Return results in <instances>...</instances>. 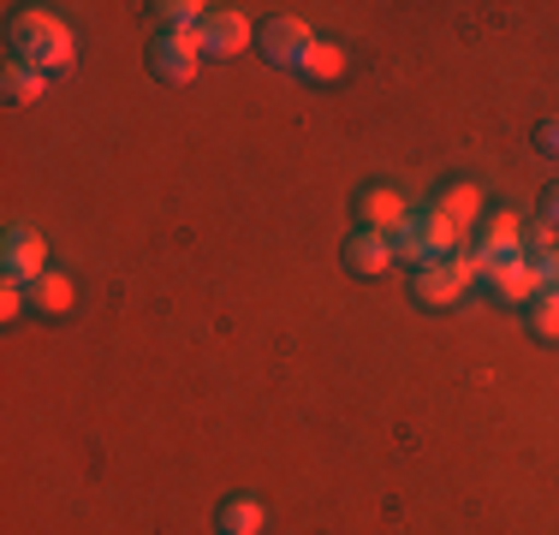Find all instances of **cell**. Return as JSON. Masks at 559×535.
Masks as SVG:
<instances>
[{
  "label": "cell",
  "instance_id": "cell-1",
  "mask_svg": "<svg viewBox=\"0 0 559 535\" xmlns=\"http://www.w3.org/2000/svg\"><path fill=\"white\" fill-rule=\"evenodd\" d=\"M7 54H12V66H31V72H66L72 66V31L55 19V12H19V19L7 24Z\"/></svg>",
  "mask_w": 559,
  "mask_h": 535
},
{
  "label": "cell",
  "instance_id": "cell-2",
  "mask_svg": "<svg viewBox=\"0 0 559 535\" xmlns=\"http://www.w3.org/2000/svg\"><path fill=\"white\" fill-rule=\"evenodd\" d=\"M476 280H483L476 250H452V257H435V262H423L417 274H411V298H417L423 310H452Z\"/></svg>",
  "mask_w": 559,
  "mask_h": 535
},
{
  "label": "cell",
  "instance_id": "cell-3",
  "mask_svg": "<svg viewBox=\"0 0 559 535\" xmlns=\"http://www.w3.org/2000/svg\"><path fill=\"white\" fill-rule=\"evenodd\" d=\"M459 245H464V233H459V226H452L435 203L411 209V221L393 233V257H405V262H417V268L435 262V257H452Z\"/></svg>",
  "mask_w": 559,
  "mask_h": 535
},
{
  "label": "cell",
  "instance_id": "cell-4",
  "mask_svg": "<svg viewBox=\"0 0 559 535\" xmlns=\"http://www.w3.org/2000/svg\"><path fill=\"white\" fill-rule=\"evenodd\" d=\"M203 43H197V31H155L150 36V72L162 78V84H191L197 72H203Z\"/></svg>",
  "mask_w": 559,
  "mask_h": 535
},
{
  "label": "cell",
  "instance_id": "cell-5",
  "mask_svg": "<svg viewBox=\"0 0 559 535\" xmlns=\"http://www.w3.org/2000/svg\"><path fill=\"white\" fill-rule=\"evenodd\" d=\"M0 274L12 286H36L48 274V238L36 226H7V245H0Z\"/></svg>",
  "mask_w": 559,
  "mask_h": 535
},
{
  "label": "cell",
  "instance_id": "cell-6",
  "mask_svg": "<svg viewBox=\"0 0 559 535\" xmlns=\"http://www.w3.org/2000/svg\"><path fill=\"white\" fill-rule=\"evenodd\" d=\"M476 262L495 268V262H512L518 250H524V221H518L512 209H488L483 221H476Z\"/></svg>",
  "mask_w": 559,
  "mask_h": 535
},
{
  "label": "cell",
  "instance_id": "cell-7",
  "mask_svg": "<svg viewBox=\"0 0 559 535\" xmlns=\"http://www.w3.org/2000/svg\"><path fill=\"white\" fill-rule=\"evenodd\" d=\"M262 54H269V66L304 72V60L316 54V31H310L304 19H274L269 31H262Z\"/></svg>",
  "mask_w": 559,
  "mask_h": 535
},
{
  "label": "cell",
  "instance_id": "cell-8",
  "mask_svg": "<svg viewBox=\"0 0 559 535\" xmlns=\"http://www.w3.org/2000/svg\"><path fill=\"white\" fill-rule=\"evenodd\" d=\"M476 286H483L495 304H518V310H524V304L542 292V286H536V262H530V257H512V262L483 268V280H476Z\"/></svg>",
  "mask_w": 559,
  "mask_h": 535
},
{
  "label": "cell",
  "instance_id": "cell-9",
  "mask_svg": "<svg viewBox=\"0 0 559 535\" xmlns=\"http://www.w3.org/2000/svg\"><path fill=\"white\" fill-rule=\"evenodd\" d=\"M405 221H411V203L393 191V185H364V191H357V226H364V233H388L393 238Z\"/></svg>",
  "mask_w": 559,
  "mask_h": 535
},
{
  "label": "cell",
  "instance_id": "cell-10",
  "mask_svg": "<svg viewBox=\"0 0 559 535\" xmlns=\"http://www.w3.org/2000/svg\"><path fill=\"white\" fill-rule=\"evenodd\" d=\"M197 43H203V54H238L250 43V19L233 7H209L203 24H197Z\"/></svg>",
  "mask_w": 559,
  "mask_h": 535
},
{
  "label": "cell",
  "instance_id": "cell-11",
  "mask_svg": "<svg viewBox=\"0 0 559 535\" xmlns=\"http://www.w3.org/2000/svg\"><path fill=\"white\" fill-rule=\"evenodd\" d=\"M399 257H393V238L388 233H364L357 226L352 238H345V268H352L357 280H376V274H388Z\"/></svg>",
  "mask_w": 559,
  "mask_h": 535
},
{
  "label": "cell",
  "instance_id": "cell-12",
  "mask_svg": "<svg viewBox=\"0 0 559 535\" xmlns=\"http://www.w3.org/2000/svg\"><path fill=\"white\" fill-rule=\"evenodd\" d=\"M435 209H441L447 221L459 226V233H464V226H476V221L488 214V209H483V191H476L471 179H452V185H441V197H435Z\"/></svg>",
  "mask_w": 559,
  "mask_h": 535
},
{
  "label": "cell",
  "instance_id": "cell-13",
  "mask_svg": "<svg viewBox=\"0 0 559 535\" xmlns=\"http://www.w3.org/2000/svg\"><path fill=\"white\" fill-rule=\"evenodd\" d=\"M262 518H269V512H262V500L238 494V500H226L221 512H215V530H221V535H257Z\"/></svg>",
  "mask_w": 559,
  "mask_h": 535
},
{
  "label": "cell",
  "instance_id": "cell-14",
  "mask_svg": "<svg viewBox=\"0 0 559 535\" xmlns=\"http://www.w3.org/2000/svg\"><path fill=\"white\" fill-rule=\"evenodd\" d=\"M524 333H530V340L559 345V298H554V292H536V298L524 304Z\"/></svg>",
  "mask_w": 559,
  "mask_h": 535
},
{
  "label": "cell",
  "instance_id": "cell-15",
  "mask_svg": "<svg viewBox=\"0 0 559 535\" xmlns=\"http://www.w3.org/2000/svg\"><path fill=\"white\" fill-rule=\"evenodd\" d=\"M345 66H352V54L340 43H316V54L304 60V78H310V84H334V78H345Z\"/></svg>",
  "mask_w": 559,
  "mask_h": 535
},
{
  "label": "cell",
  "instance_id": "cell-16",
  "mask_svg": "<svg viewBox=\"0 0 559 535\" xmlns=\"http://www.w3.org/2000/svg\"><path fill=\"white\" fill-rule=\"evenodd\" d=\"M31 304L43 316H66V310H72V280H66V274H43L31 286Z\"/></svg>",
  "mask_w": 559,
  "mask_h": 535
},
{
  "label": "cell",
  "instance_id": "cell-17",
  "mask_svg": "<svg viewBox=\"0 0 559 535\" xmlns=\"http://www.w3.org/2000/svg\"><path fill=\"white\" fill-rule=\"evenodd\" d=\"M150 12H155V31H197L209 7H197V0H155Z\"/></svg>",
  "mask_w": 559,
  "mask_h": 535
},
{
  "label": "cell",
  "instance_id": "cell-18",
  "mask_svg": "<svg viewBox=\"0 0 559 535\" xmlns=\"http://www.w3.org/2000/svg\"><path fill=\"white\" fill-rule=\"evenodd\" d=\"M43 90H48V78L43 72H31V66H12L7 60V102H43Z\"/></svg>",
  "mask_w": 559,
  "mask_h": 535
},
{
  "label": "cell",
  "instance_id": "cell-19",
  "mask_svg": "<svg viewBox=\"0 0 559 535\" xmlns=\"http://www.w3.org/2000/svg\"><path fill=\"white\" fill-rule=\"evenodd\" d=\"M536 286L559 298V250H548V257H536Z\"/></svg>",
  "mask_w": 559,
  "mask_h": 535
},
{
  "label": "cell",
  "instance_id": "cell-20",
  "mask_svg": "<svg viewBox=\"0 0 559 535\" xmlns=\"http://www.w3.org/2000/svg\"><path fill=\"white\" fill-rule=\"evenodd\" d=\"M536 155L559 160V119H542V126H536Z\"/></svg>",
  "mask_w": 559,
  "mask_h": 535
},
{
  "label": "cell",
  "instance_id": "cell-21",
  "mask_svg": "<svg viewBox=\"0 0 559 535\" xmlns=\"http://www.w3.org/2000/svg\"><path fill=\"white\" fill-rule=\"evenodd\" d=\"M24 298H31V286H12V280H7V286H0V316H19L24 310Z\"/></svg>",
  "mask_w": 559,
  "mask_h": 535
},
{
  "label": "cell",
  "instance_id": "cell-22",
  "mask_svg": "<svg viewBox=\"0 0 559 535\" xmlns=\"http://www.w3.org/2000/svg\"><path fill=\"white\" fill-rule=\"evenodd\" d=\"M542 221H548L554 233H559V179L548 185V191H542Z\"/></svg>",
  "mask_w": 559,
  "mask_h": 535
}]
</instances>
